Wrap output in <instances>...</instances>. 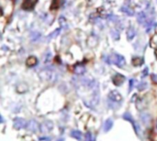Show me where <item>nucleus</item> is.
Returning a JSON list of instances; mask_svg holds the SVG:
<instances>
[{
    "label": "nucleus",
    "mask_w": 157,
    "mask_h": 141,
    "mask_svg": "<svg viewBox=\"0 0 157 141\" xmlns=\"http://www.w3.org/2000/svg\"><path fill=\"white\" fill-rule=\"evenodd\" d=\"M104 60L109 63V64H115L119 67H122L125 64V59L117 53H113L109 56H105Z\"/></svg>",
    "instance_id": "nucleus-1"
},
{
    "label": "nucleus",
    "mask_w": 157,
    "mask_h": 141,
    "mask_svg": "<svg viewBox=\"0 0 157 141\" xmlns=\"http://www.w3.org/2000/svg\"><path fill=\"white\" fill-rule=\"evenodd\" d=\"M40 75H42V77L46 80H50L52 81L53 78L56 79V72L52 69V68H46L43 71L40 72Z\"/></svg>",
    "instance_id": "nucleus-2"
},
{
    "label": "nucleus",
    "mask_w": 157,
    "mask_h": 141,
    "mask_svg": "<svg viewBox=\"0 0 157 141\" xmlns=\"http://www.w3.org/2000/svg\"><path fill=\"white\" fill-rule=\"evenodd\" d=\"M109 98L110 101L114 102V103H121L122 100V96L121 95V94L117 91H112L109 93Z\"/></svg>",
    "instance_id": "nucleus-3"
},
{
    "label": "nucleus",
    "mask_w": 157,
    "mask_h": 141,
    "mask_svg": "<svg viewBox=\"0 0 157 141\" xmlns=\"http://www.w3.org/2000/svg\"><path fill=\"white\" fill-rule=\"evenodd\" d=\"M27 125H28L27 121L25 119H22V118H17L14 121V128H17V129L24 128L27 127Z\"/></svg>",
    "instance_id": "nucleus-4"
},
{
    "label": "nucleus",
    "mask_w": 157,
    "mask_h": 141,
    "mask_svg": "<svg viewBox=\"0 0 157 141\" xmlns=\"http://www.w3.org/2000/svg\"><path fill=\"white\" fill-rule=\"evenodd\" d=\"M124 81H125V77H124L123 75L120 74V73H118V74L114 75V76H113V78H112V82H113V83H114L115 85H117V86L121 85V84L123 83V82H124Z\"/></svg>",
    "instance_id": "nucleus-5"
},
{
    "label": "nucleus",
    "mask_w": 157,
    "mask_h": 141,
    "mask_svg": "<svg viewBox=\"0 0 157 141\" xmlns=\"http://www.w3.org/2000/svg\"><path fill=\"white\" fill-rule=\"evenodd\" d=\"M37 0H35V1H31V0H24L23 1V3H22V8L23 9H25V10H29V9H31L33 6H34V4H35V2H36Z\"/></svg>",
    "instance_id": "nucleus-6"
},
{
    "label": "nucleus",
    "mask_w": 157,
    "mask_h": 141,
    "mask_svg": "<svg viewBox=\"0 0 157 141\" xmlns=\"http://www.w3.org/2000/svg\"><path fill=\"white\" fill-rule=\"evenodd\" d=\"M121 11H122L123 13H126V14L129 15V16H133V15H134L133 10L131 8L130 5H128V4H124V5H123V6L121 7Z\"/></svg>",
    "instance_id": "nucleus-7"
},
{
    "label": "nucleus",
    "mask_w": 157,
    "mask_h": 141,
    "mask_svg": "<svg viewBox=\"0 0 157 141\" xmlns=\"http://www.w3.org/2000/svg\"><path fill=\"white\" fill-rule=\"evenodd\" d=\"M136 35V30L133 27H130L127 30V39L128 40H132Z\"/></svg>",
    "instance_id": "nucleus-8"
},
{
    "label": "nucleus",
    "mask_w": 157,
    "mask_h": 141,
    "mask_svg": "<svg viewBox=\"0 0 157 141\" xmlns=\"http://www.w3.org/2000/svg\"><path fill=\"white\" fill-rule=\"evenodd\" d=\"M27 65L29 66V67H33L35 66L37 63H38V60L35 56H30L27 59V61H26Z\"/></svg>",
    "instance_id": "nucleus-9"
},
{
    "label": "nucleus",
    "mask_w": 157,
    "mask_h": 141,
    "mask_svg": "<svg viewBox=\"0 0 157 141\" xmlns=\"http://www.w3.org/2000/svg\"><path fill=\"white\" fill-rule=\"evenodd\" d=\"M123 118H124L125 120H128V121H130L132 124H133L135 131H136V132H138V130H137V126H136V124H135V122H134V119H133V117H132V115H131L130 113H125V114L123 115Z\"/></svg>",
    "instance_id": "nucleus-10"
},
{
    "label": "nucleus",
    "mask_w": 157,
    "mask_h": 141,
    "mask_svg": "<svg viewBox=\"0 0 157 141\" xmlns=\"http://www.w3.org/2000/svg\"><path fill=\"white\" fill-rule=\"evenodd\" d=\"M112 126H113V121H112V119H108V120L104 123V127H103L104 131H105V132L109 131V130L111 129Z\"/></svg>",
    "instance_id": "nucleus-11"
},
{
    "label": "nucleus",
    "mask_w": 157,
    "mask_h": 141,
    "mask_svg": "<svg viewBox=\"0 0 157 141\" xmlns=\"http://www.w3.org/2000/svg\"><path fill=\"white\" fill-rule=\"evenodd\" d=\"M75 72L78 75H81L85 72V67L82 66L81 64H77L75 67Z\"/></svg>",
    "instance_id": "nucleus-12"
},
{
    "label": "nucleus",
    "mask_w": 157,
    "mask_h": 141,
    "mask_svg": "<svg viewBox=\"0 0 157 141\" xmlns=\"http://www.w3.org/2000/svg\"><path fill=\"white\" fill-rule=\"evenodd\" d=\"M71 137H73L74 139H75L77 140H81L82 139V132L78 131V130H74L71 132Z\"/></svg>",
    "instance_id": "nucleus-13"
},
{
    "label": "nucleus",
    "mask_w": 157,
    "mask_h": 141,
    "mask_svg": "<svg viewBox=\"0 0 157 141\" xmlns=\"http://www.w3.org/2000/svg\"><path fill=\"white\" fill-rule=\"evenodd\" d=\"M132 64H133L134 66H140V65H142V63H143V59H142L141 57L135 56V57L132 58Z\"/></svg>",
    "instance_id": "nucleus-14"
},
{
    "label": "nucleus",
    "mask_w": 157,
    "mask_h": 141,
    "mask_svg": "<svg viewBox=\"0 0 157 141\" xmlns=\"http://www.w3.org/2000/svg\"><path fill=\"white\" fill-rule=\"evenodd\" d=\"M110 34H111V37L115 39V40H118L120 39V31L118 29H112L110 31Z\"/></svg>",
    "instance_id": "nucleus-15"
},
{
    "label": "nucleus",
    "mask_w": 157,
    "mask_h": 141,
    "mask_svg": "<svg viewBox=\"0 0 157 141\" xmlns=\"http://www.w3.org/2000/svg\"><path fill=\"white\" fill-rule=\"evenodd\" d=\"M60 31H61V28H57L56 30H54L52 33H51V35H49L48 36V38H47V39L48 40H50L51 39H53V38H55L59 33H60Z\"/></svg>",
    "instance_id": "nucleus-16"
},
{
    "label": "nucleus",
    "mask_w": 157,
    "mask_h": 141,
    "mask_svg": "<svg viewBox=\"0 0 157 141\" xmlns=\"http://www.w3.org/2000/svg\"><path fill=\"white\" fill-rule=\"evenodd\" d=\"M86 141H96V140H95V138L92 136V134H91L90 132H88V133L86 134Z\"/></svg>",
    "instance_id": "nucleus-17"
},
{
    "label": "nucleus",
    "mask_w": 157,
    "mask_h": 141,
    "mask_svg": "<svg viewBox=\"0 0 157 141\" xmlns=\"http://www.w3.org/2000/svg\"><path fill=\"white\" fill-rule=\"evenodd\" d=\"M40 33L39 32H34V33H32L31 35H30V37H31V39L32 40H36L37 39H39V37H40Z\"/></svg>",
    "instance_id": "nucleus-18"
},
{
    "label": "nucleus",
    "mask_w": 157,
    "mask_h": 141,
    "mask_svg": "<svg viewBox=\"0 0 157 141\" xmlns=\"http://www.w3.org/2000/svg\"><path fill=\"white\" fill-rule=\"evenodd\" d=\"M147 83H144V82H143V83H141L140 84H139V86H138V88H139V90H144L145 88H147Z\"/></svg>",
    "instance_id": "nucleus-19"
},
{
    "label": "nucleus",
    "mask_w": 157,
    "mask_h": 141,
    "mask_svg": "<svg viewBox=\"0 0 157 141\" xmlns=\"http://www.w3.org/2000/svg\"><path fill=\"white\" fill-rule=\"evenodd\" d=\"M134 83H135V80L133 79H131L130 80V91H132L134 87Z\"/></svg>",
    "instance_id": "nucleus-20"
},
{
    "label": "nucleus",
    "mask_w": 157,
    "mask_h": 141,
    "mask_svg": "<svg viewBox=\"0 0 157 141\" xmlns=\"http://www.w3.org/2000/svg\"><path fill=\"white\" fill-rule=\"evenodd\" d=\"M148 74V68H145L144 70V72H143V76L144 77V76H146Z\"/></svg>",
    "instance_id": "nucleus-21"
},
{
    "label": "nucleus",
    "mask_w": 157,
    "mask_h": 141,
    "mask_svg": "<svg viewBox=\"0 0 157 141\" xmlns=\"http://www.w3.org/2000/svg\"><path fill=\"white\" fill-rule=\"evenodd\" d=\"M57 141H64V139H61L60 140H57Z\"/></svg>",
    "instance_id": "nucleus-22"
},
{
    "label": "nucleus",
    "mask_w": 157,
    "mask_h": 141,
    "mask_svg": "<svg viewBox=\"0 0 157 141\" xmlns=\"http://www.w3.org/2000/svg\"><path fill=\"white\" fill-rule=\"evenodd\" d=\"M155 54L157 55V50H155ZM156 59H157V56H156Z\"/></svg>",
    "instance_id": "nucleus-23"
},
{
    "label": "nucleus",
    "mask_w": 157,
    "mask_h": 141,
    "mask_svg": "<svg viewBox=\"0 0 157 141\" xmlns=\"http://www.w3.org/2000/svg\"><path fill=\"white\" fill-rule=\"evenodd\" d=\"M155 32H156V34H157V27L155 28Z\"/></svg>",
    "instance_id": "nucleus-24"
}]
</instances>
